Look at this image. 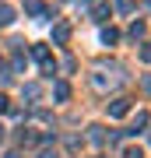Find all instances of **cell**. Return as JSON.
<instances>
[{"instance_id":"3","label":"cell","mask_w":151,"mask_h":158,"mask_svg":"<svg viewBox=\"0 0 151 158\" xmlns=\"http://www.w3.org/2000/svg\"><path fill=\"white\" fill-rule=\"evenodd\" d=\"M67 35H70L67 25H56V28H53V39H56V42H67Z\"/></svg>"},{"instance_id":"9","label":"cell","mask_w":151,"mask_h":158,"mask_svg":"<svg viewBox=\"0 0 151 158\" xmlns=\"http://www.w3.org/2000/svg\"><path fill=\"white\" fill-rule=\"evenodd\" d=\"M0 109H7V98H4V95H0Z\"/></svg>"},{"instance_id":"2","label":"cell","mask_w":151,"mask_h":158,"mask_svg":"<svg viewBox=\"0 0 151 158\" xmlns=\"http://www.w3.org/2000/svg\"><path fill=\"white\" fill-rule=\"evenodd\" d=\"M11 21H14V11L7 4H0V25H11Z\"/></svg>"},{"instance_id":"8","label":"cell","mask_w":151,"mask_h":158,"mask_svg":"<svg viewBox=\"0 0 151 158\" xmlns=\"http://www.w3.org/2000/svg\"><path fill=\"white\" fill-rule=\"evenodd\" d=\"M42 158H56V151H42Z\"/></svg>"},{"instance_id":"5","label":"cell","mask_w":151,"mask_h":158,"mask_svg":"<svg viewBox=\"0 0 151 158\" xmlns=\"http://www.w3.org/2000/svg\"><path fill=\"white\" fill-rule=\"evenodd\" d=\"M116 7L120 11H134V0H116Z\"/></svg>"},{"instance_id":"4","label":"cell","mask_w":151,"mask_h":158,"mask_svg":"<svg viewBox=\"0 0 151 158\" xmlns=\"http://www.w3.org/2000/svg\"><path fill=\"white\" fill-rule=\"evenodd\" d=\"M67 95H70V88H67V85L60 81V85H56V98H67Z\"/></svg>"},{"instance_id":"10","label":"cell","mask_w":151,"mask_h":158,"mask_svg":"<svg viewBox=\"0 0 151 158\" xmlns=\"http://www.w3.org/2000/svg\"><path fill=\"white\" fill-rule=\"evenodd\" d=\"M7 158H21V155H7Z\"/></svg>"},{"instance_id":"7","label":"cell","mask_w":151,"mask_h":158,"mask_svg":"<svg viewBox=\"0 0 151 158\" xmlns=\"http://www.w3.org/2000/svg\"><path fill=\"white\" fill-rule=\"evenodd\" d=\"M123 158H141V151H134V148H130V151H127Z\"/></svg>"},{"instance_id":"11","label":"cell","mask_w":151,"mask_h":158,"mask_svg":"<svg viewBox=\"0 0 151 158\" xmlns=\"http://www.w3.org/2000/svg\"><path fill=\"white\" fill-rule=\"evenodd\" d=\"M0 137H4V127H0Z\"/></svg>"},{"instance_id":"6","label":"cell","mask_w":151,"mask_h":158,"mask_svg":"<svg viewBox=\"0 0 151 158\" xmlns=\"http://www.w3.org/2000/svg\"><path fill=\"white\" fill-rule=\"evenodd\" d=\"M141 60H148V63H151V42L144 46V49H141Z\"/></svg>"},{"instance_id":"1","label":"cell","mask_w":151,"mask_h":158,"mask_svg":"<svg viewBox=\"0 0 151 158\" xmlns=\"http://www.w3.org/2000/svg\"><path fill=\"white\" fill-rule=\"evenodd\" d=\"M127 109H130V106H127V98H116V102L109 106V116H123Z\"/></svg>"}]
</instances>
